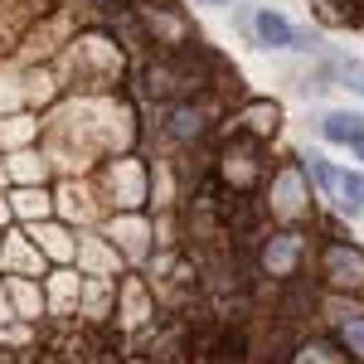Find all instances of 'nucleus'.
I'll return each instance as SVG.
<instances>
[{
	"label": "nucleus",
	"mask_w": 364,
	"mask_h": 364,
	"mask_svg": "<svg viewBox=\"0 0 364 364\" xmlns=\"http://www.w3.org/2000/svg\"><path fill=\"white\" fill-rule=\"evenodd\" d=\"M252 25H257V39H262V44H272V49H291V44H296V29L287 25L282 15H272V10H257V15H252Z\"/></svg>",
	"instance_id": "nucleus-1"
},
{
	"label": "nucleus",
	"mask_w": 364,
	"mask_h": 364,
	"mask_svg": "<svg viewBox=\"0 0 364 364\" xmlns=\"http://www.w3.org/2000/svg\"><path fill=\"white\" fill-rule=\"evenodd\" d=\"M326 136L340 146H364V117L360 112H331L326 117Z\"/></svg>",
	"instance_id": "nucleus-2"
},
{
	"label": "nucleus",
	"mask_w": 364,
	"mask_h": 364,
	"mask_svg": "<svg viewBox=\"0 0 364 364\" xmlns=\"http://www.w3.org/2000/svg\"><path fill=\"white\" fill-rule=\"evenodd\" d=\"M336 190H340V204H345L350 214H360V209H364V175L340 170V175H336Z\"/></svg>",
	"instance_id": "nucleus-3"
},
{
	"label": "nucleus",
	"mask_w": 364,
	"mask_h": 364,
	"mask_svg": "<svg viewBox=\"0 0 364 364\" xmlns=\"http://www.w3.org/2000/svg\"><path fill=\"white\" fill-rule=\"evenodd\" d=\"M345 83H350V87L364 97V63H345Z\"/></svg>",
	"instance_id": "nucleus-4"
},
{
	"label": "nucleus",
	"mask_w": 364,
	"mask_h": 364,
	"mask_svg": "<svg viewBox=\"0 0 364 364\" xmlns=\"http://www.w3.org/2000/svg\"><path fill=\"white\" fill-rule=\"evenodd\" d=\"M360 156H364V146H360Z\"/></svg>",
	"instance_id": "nucleus-5"
}]
</instances>
